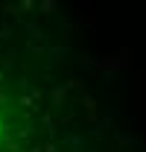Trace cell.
I'll use <instances>...</instances> for the list:
<instances>
[{"label":"cell","instance_id":"obj_1","mask_svg":"<svg viewBox=\"0 0 146 152\" xmlns=\"http://www.w3.org/2000/svg\"><path fill=\"white\" fill-rule=\"evenodd\" d=\"M3 140H6V120H3V108H0V149H3Z\"/></svg>","mask_w":146,"mask_h":152}]
</instances>
